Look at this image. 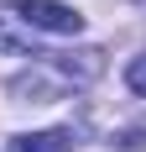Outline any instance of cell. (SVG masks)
<instances>
[{"mask_svg": "<svg viewBox=\"0 0 146 152\" xmlns=\"http://www.w3.org/2000/svg\"><path fill=\"white\" fill-rule=\"evenodd\" d=\"M16 21H26L31 31H58V37L84 31V11H73L63 0H16Z\"/></svg>", "mask_w": 146, "mask_h": 152, "instance_id": "6da1fadb", "label": "cell"}, {"mask_svg": "<svg viewBox=\"0 0 146 152\" xmlns=\"http://www.w3.org/2000/svg\"><path fill=\"white\" fill-rule=\"evenodd\" d=\"M58 68L68 79H99L104 74V53L99 47H89V53H58Z\"/></svg>", "mask_w": 146, "mask_h": 152, "instance_id": "7a4b0ae2", "label": "cell"}, {"mask_svg": "<svg viewBox=\"0 0 146 152\" xmlns=\"http://www.w3.org/2000/svg\"><path fill=\"white\" fill-rule=\"evenodd\" d=\"M16 152H73V137L68 131H26L16 142Z\"/></svg>", "mask_w": 146, "mask_h": 152, "instance_id": "3957f363", "label": "cell"}, {"mask_svg": "<svg viewBox=\"0 0 146 152\" xmlns=\"http://www.w3.org/2000/svg\"><path fill=\"white\" fill-rule=\"evenodd\" d=\"M125 84H131L136 94H146V53H141V58L131 63V68H125Z\"/></svg>", "mask_w": 146, "mask_h": 152, "instance_id": "277c9868", "label": "cell"}]
</instances>
